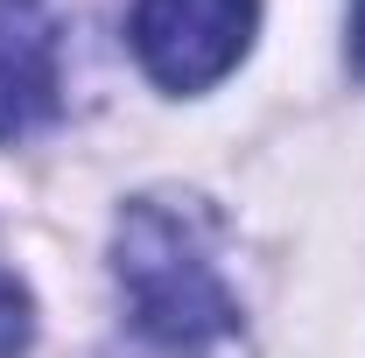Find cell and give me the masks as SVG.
Segmentation results:
<instances>
[{"instance_id": "5", "label": "cell", "mask_w": 365, "mask_h": 358, "mask_svg": "<svg viewBox=\"0 0 365 358\" xmlns=\"http://www.w3.org/2000/svg\"><path fill=\"white\" fill-rule=\"evenodd\" d=\"M351 43H359V63H365V0H359V21H351Z\"/></svg>"}, {"instance_id": "3", "label": "cell", "mask_w": 365, "mask_h": 358, "mask_svg": "<svg viewBox=\"0 0 365 358\" xmlns=\"http://www.w3.org/2000/svg\"><path fill=\"white\" fill-rule=\"evenodd\" d=\"M63 36L49 0H0V140H21L56 113Z\"/></svg>"}, {"instance_id": "1", "label": "cell", "mask_w": 365, "mask_h": 358, "mask_svg": "<svg viewBox=\"0 0 365 358\" xmlns=\"http://www.w3.org/2000/svg\"><path fill=\"white\" fill-rule=\"evenodd\" d=\"M211 232L218 225L197 197H140L120 211L113 267L140 337H155L162 352H204L239 330V302L211 260Z\"/></svg>"}, {"instance_id": "2", "label": "cell", "mask_w": 365, "mask_h": 358, "mask_svg": "<svg viewBox=\"0 0 365 358\" xmlns=\"http://www.w3.org/2000/svg\"><path fill=\"white\" fill-rule=\"evenodd\" d=\"M260 0H134V56L155 85L204 91L218 85L253 43Z\"/></svg>"}, {"instance_id": "4", "label": "cell", "mask_w": 365, "mask_h": 358, "mask_svg": "<svg viewBox=\"0 0 365 358\" xmlns=\"http://www.w3.org/2000/svg\"><path fill=\"white\" fill-rule=\"evenodd\" d=\"M36 337V310H29V288L0 267V358H21Z\"/></svg>"}]
</instances>
